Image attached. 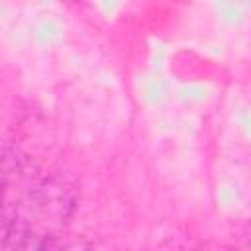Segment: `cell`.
Segmentation results:
<instances>
[{
	"mask_svg": "<svg viewBox=\"0 0 251 251\" xmlns=\"http://www.w3.org/2000/svg\"><path fill=\"white\" fill-rule=\"evenodd\" d=\"M194 251H233V249H229V247H226L222 243H204Z\"/></svg>",
	"mask_w": 251,
	"mask_h": 251,
	"instance_id": "1",
	"label": "cell"
},
{
	"mask_svg": "<svg viewBox=\"0 0 251 251\" xmlns=\"http://www.w3.org/2000/svg\"><path fill=\"white\" fill-rule=\"evenodd\" d=\"M61 251H90L84 243H69V245H63Z\"/></svg>",
	"mask_w": 251,
	"mask_h": 251,
	"instance_id": "2",
	"label": "cell"
}]
</instances>
